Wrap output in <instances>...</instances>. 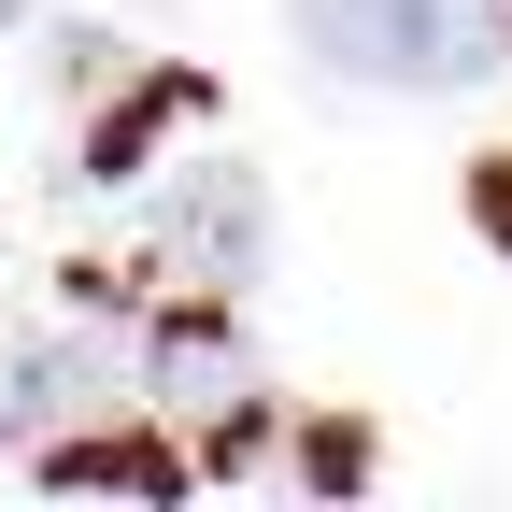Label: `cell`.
<instances>
[{
    "instance_id": "1",
    "label": "cell",
    "mask_w": 512,
    "mask_h": 512,
    "mask_svg": "<svg viewBox=\"0 0 512 512\" xmlns=\"http://www.w3.org/2000/svg\"><path fill=\"white\" fill-rule=\"evenodd\" d=\"M342 86H484L512 57V0H285Z\"/></svg>"
},
{
    "instance_id": "2",
    "label": "cell",
    "mask_w": 512,
    "mask_h": 512,
    "mask_svg": "<svg viewBox=\"0 0 512 512\" xmlns=\"http://www.w3.org/2000/svg\"><path fill=\"white\" fill-rule=\"evenodd\" d=\"M157 271L200 285V299H242L256 271H271V200H256L242 157H200V171L157 200Z\"/></svg>"
},
{
    "instance_id": "3",
    "label": "cell",
    "mask_w": 512,
    "mask_h": 512,
    "mask_svg": "<svg viewBox=\"0 0 512 512\" xmlns=\"http://www.w3.org/2000/svg\"><path fill=\"white\" fill-rule=\"evenodd\" d=\"M143 370H157V399L200 427V456H214V470L256 456V399H271V384H256V356L228 342V313H214V299H200V313H171V328L143 342Z\"/></svg>"
},
{
    "instance_id": "4",
    "label": "cell",
    "mask_w": 512,
    "mask_h": 512,
    "mask_svg": "<svg viewBox=\"0 0 512 512\" xmlns=\"http://www.w3.org/2000/svg\"><path fill=\"white\" fill-rule=\"evenodd\" d=\"M114 384V342H29V356H0V441H43L57 413H86Z\"/></svg>"
},
{
    "instance_id": "5",
    "label": "cell",
    "mask_w": 512,
    "mask_h": 512,
    "mask_svg": "<svg viewBox=\"0 0 512 512\" xmlns=\"http://www.w3.org/2000/svg\"><path fill=\"white\" fill-rule=\"evenodd\" d=\"M43 470H57V484H114V498H171V484H185L171 441H128V427H100V441H43Z\"/></svg>"
},
{
    "instance_id": "6",
    "label": "cell",
    "mask_w": 512,
    "mask_h": 512,
    "mask_svg": "<svg viewBox=\"0 0 512 512\" xmlns=\"http://www.w3.org/2000/svg\"><path fill=\"white\" fill-rule=\"evenodd\" d=\"M185 100H200L185 72H143V86H128V100H114V114L86 128V185H128V171H143V143H157V128H171Z\"/></svg>"
},
{
    "instance_id": "7",
    "label": "cell",
    "mask_w": 512,
    "mask_h": 512,
    "mask_svg": "<svg viewBox=\"0 0 512 512\" xmlns=\"http://www.w3.org/2000/svg\"><path fill=\"white\" fill-rule=\"evenodd\" d=\"M470 228L512 256V157H484V171H470Z\"/></svg>"
},
{
    "instance_id": "8",
    "label": "cell",
    "mask_w": 512,
    "mask_h": 512,
    "mask_svg": "<svg viewBox=\"0 0 512 512\" xmlns=\"http://www.w3.org/2000/svg\"><path fill=\"white\" fill-rule=\"evenodd\" d=\"M15 15H29V0H0V29H15Z\"/></svg>"
}]
</instances>
